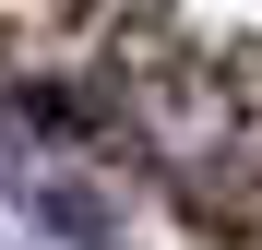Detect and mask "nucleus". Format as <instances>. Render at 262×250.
<instances>
[{"mask_svg":"<svg viewBox=\"0 0 262 250\" xmlns=\"http://www.w3.org/2000/svg\"><path fill=\"white\" fill-rule=\"evenodd\" d=\"M107 131L179 191H214L250 143V60H191V48H155L107 83Z\"/></svg>","mask_w":262,"mask_h":250,"instance_id":"obj_1","label":"nucleus"},{"mask_svg":"<svg viewBox=\"0 0 262 250\" xmlns=\"http://www.w3.org/2000/svg\"><path fill=\"white\" fill-rule=\"evenodd\" d=\"M119 12L107 0H0V60H83V48H107Z\"/></svg>","mask_w":262,"mask_h":250,"instance_id":"obj_2","label":"nucleus"},{"mask_svg":"<svg viewBox=\"0 0 262 250\" xmlns=\"http://www.w3.org/2000/svg\"><path fill=\"white\" fill-rule=\"evenodd\" d=\"M24 202H36V226H60L72 250H107V238H119V215H107V191H96V179H72V167H48V179H36Z\"/></svg>","mask_w":262,"mask_h":250,"instance_id":"obj_3","label":"nucleus"},{"mask_svg":"<svg viewBox=\"0 0 262 250\" xmlns=\"http://www.w3.org/2000/svg\"><path fill=\"white\" fill-rule=\"evenodd\" d=\"M203 215H214V226H250V238H262V167H238L227 191H203Z\"/></svg>","mask_w":262,"mask_h":250,"instance_id":"obj_4","label":"nucleus"}]
</instances>
